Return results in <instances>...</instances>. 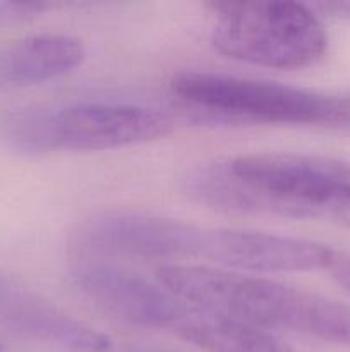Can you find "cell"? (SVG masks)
I'll list each match as a JSON object with an SVG mask.
<instances>
[{"label":"cell","mask_w":350,"mask_h":352,"mask_svg":"<svg viewBox=\"0 0 350 352\" xmlns=\"http://www.w3.org/2000/svg\"><path fill=\"white\" fill-rule=\"evenodd\" d=\"M170 88L182 107L202 122L285 124L350 131V95L342 93L196 71L178 72Z\"/></svg>","instance_id":"1"},{"label":"cell","mask_w":350,"mask_h":352,"mask_svg":"<svg viewBox=\"0 0 350 352\" xmlns=\"http://www.w3.org/2000/svg\"><path fill=\"white\" fill-rule=\"evenodd\" d=\"M158 282L178 299L229 318L321 339L331 299L268 278L201 265H165Z\"/></svg>","instance_id":"2"},{"label":"cell","mask_w":350,"mask_h":352,"mask_svg":"<svg viewBox=\"0 0 350 352\" xmlns=\"http://www.w3.org/2000/svg\"><path fill=\"white\" fill-rule=\"evenodd\" d=\"M215 26L211 43L229 58L271 69L316 64L328 34L311 6L290 0H223L209 3Z\"/></svg>","instance_id":"3"},{"label":"cell","mask_w":350,"mask_h":352,"mask_svg":"<svg viewBox=\"0 0 350 352\" xmlns=\"http://www.w3.org/2000/svg\"><path fill=\"white\" fill-rule=\"evenodd\" d=\"M239 177L266 189L287 205L297 203L301 219L336 223L350 199V162L304 153H254L229 160Z\"/></svg>","instance_id":"4"},{"label":"cell","mask_w":350,"mask_h":352,"mask_svg":"<svg viewBox=\"0 0 350 352\" xmlns=\"http://www.w3.org/2000/svg\"><path fill=\"white\" fill-rule=\"evenodd\" d=\"M168 113L130 103H75L45 109V151H103L168 136Z\"/></svg>","instance_id":"5"},{"label":"cell","mask_w":350,"mask_h":352,"mask_svg":"<svg viewBox=\"0 0 350 352\" xmlns=\"http://www.w3.org/2000/svg\"><path fill=\"white\" fill-rule=\"evenodd\" d=\"M205 229L177 219L143 212H102L72 230L78 251L96 256L144 260L199 258Z\"/></svg>","instance_id":"6"},{"label":"cell","mask_w":350,"mask_h":352,"mask_svg":"<svg viewBox=\"0 0 350 352\" xmlns=\"http://www.w3.org/2000/svg\"><path fill=\"white\" fill-rule=\"evenodd\" d=\"M69 280L96 309L134 327L170 332L180 311L182 299L161 284L105 261L78 263Z\"/></svg>","instance_id":"7"},{"label":"cell","mask_w":350,"mask_h":352,"mask_svg":"<svg viewBox=\"0 0 350 352\" xmlns=\"http://www.w3.org/2000/svg\"><path fill=\"white\" fill-rule=\"evenodd\" d=\"M0 333L78 352H110L108 336L79 322L45 296L10 275L0 274Z\"/></svg>","instance_id":"8"},{"label":"cell","mask_w":350,"mask_h":352,"mask_svg":"<svg viewBox=\"0 0 350 352\" xmlns=\"http://www.w3.org/2000/svg\"><path fill=\"white\" fill-rule=\"evenodd\" d=\"M331 248L297 237L239 229H205L199 258L223 268L280 274L325 270Z\"/></svg>","instance_id":"9"},{"label":"cell","mask_w":350,"mask_h":352,"mask_svg":"<svg viewBox=\"0 0 350 352\" xmlns=\"http://www.w3.org/2000/svg\"><path fill=\"white\" fill-rule=\"evenodd\" d=\"M81 40L67 34H31L0 45V86H30L60 78L84 62Z\"/></svg>","instance_id":"10"},{"label":"cell","mask_w":350,"mask_h":352,"mask_svg":"<svg viewBox=\"0 0 350 352\" xmlns=\"http://www.w3.org/2000/svg\"><path fill=\"white\" fill-rule=\"evenodd\" d=\"M170 332L208 352H292L268 330L185 301Z\"/></svg>","instance_id":"11"},{"label":"cell","mask_w":350,"mask_h":352,"mask_svg":"<svg viewBox=\"0 0 350 352\" xmlns=\"http://www.w3.org/2000/svg\"><path fill=\"white\" fill-rule=\"evenodd\" d=\"M325 270L335 278L342 287H345L350 292V253L345 251L333 250L329 253L328 261H326Z\"/></svg>","instance_id":"12"},{"label":"cell","mask_w":350,"mask_h":352,"mask_svg":"<svg viewBox=\"0 0 350 352\" xmlns=\"http://www.w3.org/2000/svg\"><path fill=\"white\" fill-rule=\"evenodd\" d=\"M311 9L340 19H350V0H323L312 3Z\"/></svg>","instance_id":"13"},{"label":"cell","mask_w":350,"mask_h":352,"mask_svg":"<svg viewBox=\"0 0 350 352\" xmlns=\"http://www.w3.org/2000/svg\"><path fill=\"white\" fill-rule=\"evenodd\" d=\"M0 352H9V340L0 333Z\"/></svg>","instance_id":"14"},{"label":"cell","mask_w":350,"mask_h":352,"mask_svg":"<svg viewBox=\"0 0 350 352\" xmlns=\"http://www.w3.org/2000/svg\"><path fill=\"white\" fill-rule=\"evenodd\" d=\"M129 352H167V351H160V349H150V347H134Z\"/></svg>","instance_id":"15"}]
</instances>
